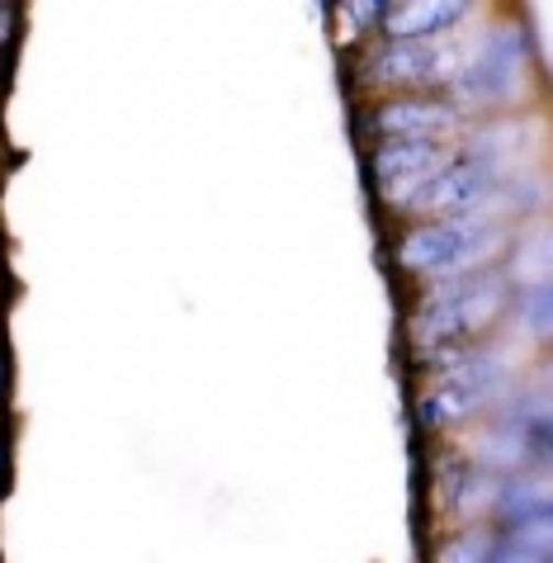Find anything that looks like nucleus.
Here are the masks:
<instances>
[{
	"instance_id": "1",
	"label": "nucleus",
	"mask_w": 553,
	"mask_h": 563,
	"mask_svg": "<svg viewBox=\"0 0 553 563\" xmlns=\"http://www.w3.org/2000/svg\"><path fill=\"white\" fill-rule=\"evenodd\" d=\"M501 303H507V285H501V275H493V271L450 275L421 299L412 336H417L421 351L440 355L435 365H450V360L497 318Z\"/></svg>"
},
{
	"instance_id": "2",
	"label": "nucleus",
	"mask_w": 553,
	"mask_h": 563,
	"mask_svg": "<svg viewBox=\"0 0 553 563\" xmlns=\"http://www.w3.org/2000/svg\"><path fill=\"white\" fill-rule=\"evenodd\" d=\"M501 232L483 218H425L421 228H412L402 238L398 261L417 275L450 279V275H473L483 271L487 256L497 252Z\"/></svg>"
},
{
	"instance_id": "3",
	"label": "nucleus",
	"mask_w": 553,
	"mask_h": 563,
	"mask_svg": "<svg viewBox=\"0 0 553 563\" xmlns=\"http://www.w3.org/2000/svg\"><path fill=\"white\" fill-rule=\"evenodd\" d=\"M526 62L530 43L520 24H497L493 34L478 43V53L464 57V67L450 81V104L454 109H497L516 100V90L526 86Z\"/></svg>"
},
{
	"instance_id": "4",
	"label": "nucleus",
	"mask_w": 553,
	"mask_h": 563,
	"mask_svg": "<svg viewBox=\"0 0 553 563\" xmlns=\"http://www.w3.org/2000/svg\"><path fill=\"white\" fill-rule=\"evenodd\" d=\"M507 185L497 156L473 152L464 162H445V170H435L431 180L412 195L407 213L421 218H483V209H493V195Z\"/></svg>"
},
{
	"instance_id": "5",
	"label": "nucleus",
	"mask_w": 553,
	"mask_h": 563,
	"mask_svg": "<svg viewBox=\"0 0 553 563\" xmlns=\"http://www.w3.org/2000/svg\"><path fill=\"white\" fill-rule=\"evenodd\" d=\"M501 379H507V360L493 355V351H460L445 365V374H440L435 388H425L421 398V421L425 427H454V421H464L483 408L487 398L501 388Z\"/></svg>"
},
{
	"instance_id": "6",
	"label": "nucleus",
	"mask_w": 553,
	"mask_h": 563,
	"mask_svg": "<svg viewBox=\"0 0 553 563\" xmlns=\"http://www.w3.org/2000/svg\"><path fill=\"white\" fill-rule=\"evenodd\" d=\"M450 152L445 143H402V137H384V147L374 152V185L392 209H407L412 195L421 190L435 170H445Z\"/></svg>"
},
{
	"instance_id": "7",
	"label": "nucleus",
	"mask_w": 553,
	"mask_h": 563,
	"mask_svg": "<svg viewBox=\"0 0 553 563\" xmlns=\"http://www.w3.org/2000/svg\"><path fill=\"white\" fill-rule=\"evenodd\" d=\"M464 57L435 38H388V48L374 57V81L384 86H445Z\"/></svg>"
},
{
	"instance_id": "8",
	"label": "nucleus",
	"mask_w": 553,
	"mask_h": 563,
	"mask_svg": "<svg viewBox=\"0 0 553 563\" xmlns=\"http://www.w3.org/2000/svg\"><path fill=\"white\" fill-rule=\"evenodd\" d=\"M454 123H460V109L435 96H392L374 109V129L402 143H440Z\"/></svg>"
},
{
	"instance_id": "9",
	"label": "nucleus",
	"mask_w": 553,
	"mask_h": 563,
	"mask_svg": "<svg viewBox=\"0 0 553 563\" xmlns=\"http://www.w3.org/2000/svg\"><path fill=\"white\" fill-rule=\"evenodd\" d=\"M473 10V0H398L384 24L392 38H435V34H450L454 24H464Z\"/></svg>"
},
{
	"instance_id": "10",
	"label": "nucleus",
	"mask_w": 553,
	"mask_h": 563,
	"mask_svg": "<svg viewBox=\"0 0 553 563\" xmlns=\"http://www.w3.org/2000/svg\"><path fill=\"white\" fill-rule=\"evenodd\" d=\"M497 474L493 468H454V474L440 478V503L454 516H478L483 507L497 503Z\"/></svg>"
},
{
	"instance_id": "11",
	"label": "nucleus",
	"mask_w": 553,
	"mask_h": 563,
	"mask_svg": "<svg viewBox=\"0 0 553 563\" xmlns=\"http://www.w3.org/2000/svg\"><path fill=\"white\" fill-rule=\"evenodd\" d=\"M493 544H497V536L468 526V530H460V536H450L445 544H440L435 563H487V559H493Z\"/></svg>"
},
{
	"instance_id": "12",
	"label": "nucleus",
	"mask_w": 553,
	"mask_h": 563,
	"mask_svg": "<svg viewBox=\"0 0 553 563\" xmlns=\"http://www.w3.org/2000/svg\"><path fill=\"white\" fill-rule=\"evenodd\" d=\"M520 312H526L520 322H526L534 336H544L549 332V285H534L526 299H520Z\"/></svg>"
},
{
	"instance_id": "13",
	"label": "nucleus",
	"mask_w": 553,
	"mask_h": 563,
	"mask_svg": "<svg viewBox=\"0 0 553 563\" xmlns=\"http://www.w3.org/2000/svg\"><path fill=\"white\" fill-rule=\"evenodd\" d=\"M388 14V0H341V20H351V29H369Z\"/></svg>"
},
{
	"instance_id": "14",
	"label": "nucleus",
	"mask_w": 553,
	"mask_h": 563,
	"mask_svg": "<svg viewBox=\"0 0 553 563\" xmlns=\"http://www.w3.org/2000/svg\"><path fill=\"white\" fill-rule=\"evenodd\" d=\"M487 563H549V550H530V544H520V540H507V544L497 540Z\"/></svg>"
},
{
	"instance_id": "15",
	"label": "nucleus",
	"mask_w": 553,
	"mask_h": 563,
	"mask_svg": "<svg viewBox=\"0 0 553 563\" xmlns=\"http://www.w3.org/2000/svg\"><path fill=\"white\" fill-rule=\"evenodd\" d=\"M10 29H14V14H10L5 5H0V43H5V38H10Z\"/></svg>"
}]
</instances>
